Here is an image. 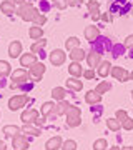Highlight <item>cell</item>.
<instances>
[{
    "instance_id": "obj_1",
    "label": "cell",
    "mask_w": 133,
    "mask_h": 150,
    "mask_svg": "<svg viewBox=\"0 0 133 150\" xmlns=\"http://www.w3.org/2000/svg\"><path fill=\"white\" fill-rule=\"evenodd\" d=\"M17 13L23 18V20L27 22H33L35 20V17L38 15V10L35 8V7L32 5V4H22L20 7H18V10H17Z\"/></svg>"
},
{
    "instance_id": "obj_2",
    "label": "cell",
    "mask_w": 133,
    "mask_h": 150,
    "mask_svg": "<svg viewBox=\"0 0 133 150\" xmlns=\"http://www.w3.org/2000/svg\"><path fill=\"white\" fill-rule=\"evenodd\" d=\"M80 122H82L80 120V108L70 105L68 112H67V123H68V127H78Z\"/></svg>"
},
{
    "instance_id": "obj_3",
    "label": "cell",
    "mask_w": 133,
    "mask_h": 150,
    "mask_svg": "<svg viewBox=\"0 0 133 150\" xmlns=\"http://www.w3.org/2000/svg\"><path fill=\"white\" fill-rule=\"evenodd\" d=\"M30 77L32 75L28 74L25 69H18V70H15L13 74H12V80H13V83L12 85H22V83H27V82L30 80Z\"/></svg>"
},
{
    "instance_id": "obj_4",
    "label": "cell",
    "mask_w": 133,
    "mask_h": 150,
    "mask_svg": "<svg viewBox=\"0 0 133 150\" xmlns=\"http://www.w3.org/2000/svg\"><path fill=\"white\" fill-rule=\"evenodd\" d=\"M130 8H132L130 0H113L112 2V12H115V13L123 15V13H127Z\"/></svg>"
},
{
    "instance_id": "obj_5",
    "label": "cell",
    "mask_w": 133,
    "mask_h": 150,
    "mask_svg": "<svg viewBox=\"0 0 133 150\" xmlns=\"http://www.w3.org/2000/svg\"><path fill=\"white\" fill-rule=\"evenodd\" d=\"M108 48H110V38L106 37H98L95 42H91V50H95L98 54H103Z\"/></svg>"
},
{
    "instance_id": "obj_6",
    "label": "cell",
    "mask_w": 133,
    "mask_h": 150,
    "mask_svg": "<svg viewBox=\"0 0 133 150\" xmlns=\"http://www.w3.org/2000/svg\"><path fill=\"white\" fill-rule=\"evenodd\" d=\"M27 100H28L27 95H13L8 100V108L10 110H18V108H22L27 103Z\"/></svg>"
},
{
    "instance_id": "obj_7",
    "label": "cell",
    "mask_w": 133,
    "mask_h": 150,
    "mask_svg": "<svg viewBox=\"0 0 133 150\" xmlns=\"http://www.w3.org/2000/svg\"><path fill=\"white\" fill-rule=\"evenodd\" d=\"M50 62H52V65H55V67H60V65L63 64L65 60H67V54H65L63 50H60V48H57V50H53L52 54H50Z\"/></svg>"
},
{
    "instance_id": "obj_8",
    "label": "cell",
    "mask_w": 133,
    "mask_h": 150,
    "mask_svg": "<svg viewBox=\"0 0 133 150\" xmlns=\"http://www.w3.org/2000/svg\"><path fill=\"white\" fill-rule=\"evenodd\" d=\"M12 144H13V149L15 150H25L28 149V140L23 134H18L15 137H12Z\"/></svg>"
},
{
    "instance_id": "obj_9",
    "label": "cell",
    "mask_w": 133,
    "mask_h": 150,
    "mask_svg": "<svg viewBox=\"0 0 133 150\" xmlns=\"http://www.w3.org/2000/svg\"><path fill=\"white\" fill-rule=\"evenodd\" d=\"M110 74L120 82H128V75H130L123 67H112V72H110Z\"/></svg>"
},
{
    "instance_id": "obj_10",
    "label": "cell",
    "mask_w": 133,
    "mask_h": 150,
    "mask_svg": "<svg viewBox=\"0 0 133 150\" xmlns=\"http://www.w3.org/2000/svg\"><path fill=\"white\" fill-rule=\"evenodd\" d=\"M98 37H100V30H98V27H95V25H90V27L85 28V38H87L90 43L95 42Z\"/></svg>"
},
{
    "instance_id": "obj_11",
    "label": "cell",
    "mask_w": 133,
    "mask_h": 150,
    "mask_svg": "<svg viewBox=\"0 0 133 150\" xmlns=\"http://www.w3.org/2000/svg\"><path fill=\"white\" fill-rule=\"evenodd\" d=\"M22 122L23 123H35V120L38 118V112L35 110V108H32V110H27V112L22 113Z\"/></svg>"
},
{
    "instance_id": "obj_12",
    "label": "cell",
    "mask_w": 133,
    "mask_h": 150,
    "mask_svg": "<svg viewBox=\"0 0 133 150\" xmlns=\"http://www.w3.org/2000/svg\"><path fill=\"white\" fill-rule=\"evenodd\" d=\"M87 62H88V65H90L91 69H93V67H98L100 62H101V54L91 50L90 54H87Z\"/></svg>"
},
{
    "instance_id": "obj_13",
    "label": "cell",
    "mask_w": 133,
    "mask_h": 150,
    "mask_svg": "<svg viewBox=\"0 0 133 150\" xmlns=\"http://www.w3.org/2000/svg\"><path fill=\"white\" fill-rule=\"evenodd\" d=\"M20 54H22V43L18 40H13L8 45V55L12 59H17V57H20Z\"/></svg>"
},
{
    "instance_id": "obj_14",
    "label": "cell",
    "mask_w": 133,
    "mask_h": 150,
    "mask_svg": "<svg viewBox=\"0 0 133 150\" xmlns=\"http://www.w3.org/2000/svg\"><path fill=\"white\" fill-rule=\"evenodd\" d=\"M43 74H45V65H43L42 62H35V64L30 67V75L35 77V79H40Z\"/></svg>"
},
{
    "instance_id": "obj_15",
    "label": "cell",
    "mask_w": 133,
    "mask_h": 150,
    "mask_svg": "<svg viewBox=\"0 0 133 150\" xmlns=\"http://www.w3.org/2000/svg\"><path fill=\"white\" fill-rule=\"evenodd\" d=\"M35 62H37V55L33 54V52L32 54H23L20 57V65L22 67H32Z\"/></svg>"
},
{
    "instance_id": "obj_16",
    "label": "cell",
    "mask_w": 133,
    "mask_h": 150,
    "mask_svg": "<svg viewBox=\"0 0 133 150\" xmlns=\"http://www.w3.org/2000/svg\"><path fill=\"white\" fill-rule=\"evenodd\" d=\"M0 10H2V13H5V15H12L15 12V4L12 0H4L0 4Z\"/></svg>"
},
{
    "instance_id": "obj_17",
    "label": "cell",
    "mask_w": 133,
    "mask_h": 150,
    "mask_svg": "<svg viewBox=\"0 0 133 150\" xmlns=\"http://www.w3.org/2000/svg\"><path fill=\"white\" fill-rule=\"evenodd\" d=\"M62 144H63L62 137H58V135H57V137L50 139L47 144H45V149H47V150H57V149H60V147H62Z\"/></svg>"
},
{
    "instance_id": "obj_18",
    "label": "cell",
    "mask_w": 133,
    "mask_h": 150,
    "mask_svg": "<svg viewBox=\"0 0 133 150\" xmlns=\"http://www.w3.org/2000/svg\"><path fill=\"white\" fill-rule=\"evenodd\" d=\"M85 100L90 103V105H96V103L101 102V95H100V93H96L95 90H90V92H87Z\"/></svg>"
},
{
    "instance_id": "obj_19",
    "label": "cell",
    "mask_w": 133,
    "mask_h": 150,
    "mask_svg": "<svg viewBox=\"0 0 133 150\" xmlns=\"http://www.w3.org/2000/svg\"><path fill=\"white\" fill-rule=\"evenodd\" d=\"M98 7H100V4H98L96 0H90V2H88V10H90L91 18H93V20H98V18H100V12H98Z\"/></svg>"
},
{
    "instance_id": "obj_20",
    "label": "cell",
    "mask_w": 133,
    "mask_h": 150,
    "mask_svg": "<svg viewBox=\"0 0 133 150\" xmlns=\"http://www.w3.org/2000/svg\"><path fill=\"white\" fill-rule=\"evenodd\" d=\"M68 72L72 77H77L78 79L80 75H83V69H82V65H80V62H73V64L68 65Z\"/></svg>"
},
{
    "instance_id": "obj_21",
    "label": "cell",
    "mask_w": 133,
    "mask_h": 150,
    "mask_svg": "<svg viewBox=\"0 0 133 150\" xmlns=\"http://www.w3.org/2000/svg\"><path fill=\"white\" fill-rule=\"evenodd\" d=\"M70 52H72V54H70V59L73 60V62H82L83 59H87V54L80 47L73 48V50H70Z\"/></svg>"
},
{
    "instance_id": "obj_22",
    "label": "cell",
    "mask_w": 133,
    "mask_h": 150,
    "mask_svg": "<svg viewBox=\"0 0 133 150\" xmlns=\"http://www.w3.org/2000/svg\"><path fill=\"white\" fill-rule=\"evenodd\" d=\"M110 72H112V64H110L108 60H105V62H100V65H98V75L105 79V77L110 74Z\"/></svg>"
},
{
    "instance_id": "obj_23",
    "label": "cell",
    "mask_w": 133,
    "mask_h": 150,
    "mask_svg": "<svg viewBox=\"0 0 133 150\" xmlns=\"http://www.w3.org/2000/svg\"><path fill=\"white\" fill-rule=\"evenodd\" d=\"M67 87L72 88V90H75V92H80L82 88H83V83H82L77 77H70L68 80H67Z\"/></svg>"
},
{
    "instance_id": "obj_24",
    "label": "cell",
    "mask_w": 133,
    "mask_h": 150,
    "mask_svg": "<svg viewBox=\"0 0 133 150\" xmlns=\"http://www.w3.org/2000/svg\"><path fill=\"white\" fill-rule=\"evenodd\" d=\"M68 108H70V103L68 102H65V100H60L58 105H55V115H67V112H68Z\"/></svg>"
},
{
    "instance_id": "obj_25",
    "label": "cell",
    "mask_w": 133,
    "mask_h": 150,
    "mask_svg": "<svg viewBox=\"0 0 133 150\" xmlns=\"http://www.w3.org/2000/svg\"><path fill=\"white\" fill-rule=\"evenodd\" d=\"M28 35H30V38H33V40H40V38L43 37V28L38 27V25H35V27H30V30H28Z\"/></svg>"
},
{
    "instance_id": "obj_26",
    "label": "cell",
    "mask_w": 133,
    "mask_h": 150,
    "mask_svg": "<svg viewBox=\"0 0 133 150\" xmlns=\"http://www.w3.org/2000/svg\"><path fill=\"white\" fill-rule=\"evenodd\" d=\"M22 134H28V135H33V137H37V135H40V129L33 127L32 123H25V125L22 127Z\"/></svg>"
},
{
    "instance_id": "obj_27",
    "label": "cell",
    "mask_w": 133,
    "mask_h": 150,
    "mask_svg": "<svg viewBox=\"0 0 133 150\" xmlns=\"http://www.w3.org/2000/svg\"><path fill=\"white\" fill-rule=\"evenodd\" d=\"M4 134H5L7 137H15V135L22 134V129H18L17 125H5V127H4Z\"/></svg>"
},
{
    "instance_id": "obj_28",
    "label": "cell",
    "mask_w": 133,
    "mask_h": 150,
    "mask_svg": "<svg viewBox=\"0 0 133 150\" xmlns=\"http://www.w3.org/2000/svg\"><path fill=\"white\" fill-rule=\"evenodd\" d=\"M65 93H67V90H65L63 87H55V88L52 90V97L55 98V100H58V102L65 98Z\"/></svg>"
},
{
    "instance_id": "obj_29",
    "label": "cell",
    "mask_w": 133,
    "mask_h": 150,
    "mask_svg": "<svg viewBox=\"0 0 133 150\" xmlns=\"http://www.w3.org/2000/svg\"><path fill=\"white\" fill-rule=\"evenodd\" d=\"M106 127L112 130V132H118L120 127H122V123L118 122L117 118H106Z\"/></svg>"
},
{
    "instance_id": "obj_30",
    "label": "cell",
    "mask_w": 133,
    "mask_h": 150,
    "mask_svg": "<svg viewBox=\"0 0 133 150\" xmlns=\"http://www.w3.org/2000/svg\"><path fill=\"white\" fill-rule=\"evenodd\" d=\"M10 64L5 60H0V77H7V75H10Z\"/></svg>"
},
{
    "instance_id": "obj_31",
    "label": "cell",
    "mask_w": 133,
    "mask_h": 150,
    "mask_svg": "<svg viewBox=\"0 0 133 150\" xmlns=\"http://www.w3.org/2000/svg\"><path fill=\"white\" fill-rule=\"evenodd\" d=\"M65 47H67V50H73V48L80 47V40L77 37H70L67 42H65Z\"/></svg>"
},
{
    "instance_id": "obj_32",
    "label": "cell",
    "mask_w": 133,
    "mask_h": 150,
    "mask_svg": "<svg viewBox=\"0 0 133 150\" xmlns=\"http://www.w3.org/2000/svg\"><path fill=\"white\" fill-rule=\"evenodd\" d=\"M53 108H55L53 102H45V103L42 105V117H48V115L52 113Z\"/></svg>"
},
{
    "instance_id": "obj_33",
    "label": "cell",
    "mask_w": 133,
    "mask_h": 150,
    "mask_svg": "<svg viewBox=\"0 0 133 150\" xmlns=\"http://www.w3.org/2000/svg\"><path fill=\"white\" fill-rule=\"evenodd\" d=\"M45 45H47V40L40 38L38 42H35V43L32 45V52H33V54H38V52H42V48L45 47Z\"/></svg>"
},
{
    "instance_id": "obj_34",
    "label": "cell",
    "mask_w": 133,
    "mask_h": 150,
    "mask_svg": "<svg viewBox=\"0 0 133 150\" xmlns=\"http://www.w3.org/2000/svg\"><path fill=\"white\" fill-rule=\"evenodd\" d=\"M110 87H112V85H110L108 82H100V83L96 85L95 92H96V93H100V95H101V93H105V92H108V90H110Z\"/></svg>"
},
{
    "instance_id": "obj_35",
    "label": "cell",
    "mask_w": 133,
    "mask_h": 150,
    "mask_svg": "<svg viewBox=\"0 0 133 150\" xmlns=\"http://www.w3.org/2000/svg\"><path fill=\"white\" fill-rule=\"evenodd\" d=\"M60 149L62 150H77V142L75 140H65Z\"/></svg>"
},
{
    "instance_id": "obj_36",
    "label": "cell",
    "mask_w": 133,
    "mask_h": 150,
    "mask_svg": "<svg viewBox=\"0 0 133 150\" xmlns=\"http://www.w3.org/2000/svg\"><path fill=\"white\" fill-rule=\"evenodd\" d=\"M93 150H106V140L105 139H98L93 144Z\"/></svg>"
},
{
    "instance_id": "obj_37",
    "label": "cell",
    "mask_w": 133,
    "mask_h": 150,
    "mask_svg": "<svg viewBox=\"0 0 133 150\" xmlns=\"http://www.w3.org/2000/svg\"><path fill=\"white\" fill-rule=\"evenodd\" d=\"M122 127H123L125 130H133V118L127 117V118L122 122Z\"/></svg>"
},
{
    "instance_id": "obj_38",
    "label": "cell",
    "mask_w": 133,
    "mask_h": 150,
    "mask_svg": "<svg viewBox=\"0 0 133 150\" xmlns=\"http://www.w3.org/2000/svg\"><path fill=\"white\" fill-rule=\"evenodd\" d=\"M112 52L115 57H120L122 54H125V45H115V47L112 48Z\"/></svg>"
},
{
    "instance_id": "obj_39",
    "label": "cell",
    "mask_w": 133,
    "mask_h": 150,
    "mask_svg": "<svg viewBox=\"0 0 133 150\" xmlns=\"http://www.w3.org/2000/svg\"><path fill=\"white\" fill-rule=\"evenodd\" d=\"M53 4H55L57 8L63 10V8H67V5H68V0H53Z\"/></svg>"
},
{
    "instance_id": "obj_40",
    "label": "cell",
    "mask_w": 133,
    "mask_h": 150,
    "mask_svg": "<svg viewBox=\"0 0 133 150\" xmlns=\"http://www.w3.org/2000/svg\"><path fill=\"white\" fill-rule=\"evenodd\" d=\"M127 117H128L127 110H123V108H122V110H117V117H115V118H117V120H118L120 123H122V122H123V120H125Z\"/></svg>"
},
{
    "instance_id": "obj_41",
    "label": "cell",
    "mask_w": 133,
    "mask_h": 150,
    "mask_svg": "<svg viewBox=\"0 0 133 150\" xmlns=\"http://www.w3.org/2000/svg\"><path fill=\"white\" fill-rule=\"evenodd\" d=\"M33 22H35V25H38V27H42L43 23L47 22V17H45V15H40V13H38V15L35 17V20H33Z\"/></svg>"
},
{
    "instance_id": "obj_42",
    "label": "cell",
    "mask_w": 133,
    "mask_h": 150,
    "mask_svg": "<svg viewBox=\"0 0 133 150\" xmlns=\"http://www.w3.org/2000/svg\"><path fill=\"white\" fill-rule=\"evenodd\" d=\"M123 45H125V47H128V48H133V35H128Z\"/></svg>"
},
{
    "instance_id": "obj_43",
    "label": "cell",
    "mask_w": 133,
    "mask_h": 150,
    "mask_svg": "<svg viewBox=\"0 0 133 150\" xmlns=\"http://www.w3.org/2000/svg\"><path fill=\"white\" fill-rule=\"evenodd\" d=\"M83 75H85V79L91 80V79L95 77V72H93V69H90V70H87V72H83Z\"/></svg>"
},
{
    "instance_id": "obj_44",
    "label": "cell",
    "mask_w": 133,
    "mask_h": 150,
    "mask_svg": "<svg viewBox=\"0 0 133 150\" xmlns=\"http://www.w3.org/2000/svg\"><path fill=\"white\" fill-rule=\"evenodd\" d=\"M82 2H83V0H68V5L70 7H78V5H82Z\"/></svg>"
},
{
    "instance_id": "obj_45",
    "label": "cell",
    "mask_w": 133,
    "mask_h": 150,
    "mask_svg": "<svg viewBox=\"0 0 133 150\" xmlns=\"http://www.w3.org/2000/svg\"><path fill=\"white\" fill-rule=\"evenodd\" d=\"M100 18H101L103 22H110V20H112V17L108 15V13H103V15H100Z\"/></svg>"
},
{
    "instance_id": "obj_46",
    "label": "cell",
    "mask_w": 133,
    "mask_h": 150,
    "mask_svg": "<svg viewBox=\"0 0 133 150\" xmlns=\"http://www.w3.org/2000/svg\"><path fill=\"white\" fill-rule=\"evenodd\" d=\"M45 120H47V117H42V118L38 117L37 120H35V123H37V125H43V123H45Z\"/></svg>"
},
{
    "instance_id": "obj_47",
    "label": "cell",
    "mask_w": 133,
    "mask_h": 150,
    "mask_svg": "<svg viewBox=\"0 0 133 150\" xmlns=\"http://www.w3.org/2000/svg\"><path fill=\"white\" fill-rule=\"evenodd\" d=\"M12 2H13V4H20L22 5V4H25L27 0H12Z\"/></svg>"
},
{
    "instance_id": "obj_48",
    "label": "cell",
    "mask_w": 133,
    "mask_h": 150,
    "mask_svg": "<svg viewBox=\"0 0 133 150\" xmlns=\"http://www.w3.org/2000/svg\"><path fill=\"white\" fill-rule=\"evenodd\" d=\"M0 150H5V144H4L2 140H0Z\"/></svg>"
},
{
    "instance_id": "obj_49",
    "label": "cell",
    "mask_w": 133,
    "mask_h": 150,
    "mask_svg": "<svg viewBox=\"0 0 133 150\" xmlns=\"http://www.w3.org/2000/svg\"><path fill=\"white\" fill-rule=\"evenodd\" d=\"M120 150H133L132 147H123V149H120Z\"/></svg>"
},
{
    "instance_id": "obj_50",
    "label": "cell",
    "mask_w": 133,
    "mask_h": 150,
    "mask_svg": "<svg viewBox=\"0 0 133 150\" xmlns=\"http://www.w3.org/2000/svg\"><path fill=\"white\" fill-rule=\"evenodd\" d=\"M128 80H133V72H132L130 75H128Z\"/></svg>"
},
{
    "instance_id": "obj_51",
    "label": "cell",
    "mask_w": 133,
    "mask_h": 150,
    "mask_svg": "<svg viewBox=\"0 0 133 150\" xmlns=\"http://www.w3.org/2000/svg\"><path fill=\"white\" fill-rule=\"evenodd\" d=\"M108 150H120V147H112V149H108Z\"/></svg>"
},
{
    "instance_id": "obj_52",
    "label": "cell",
    "mask_w": 133,
    "mask_h": 150,
    "mask_svg": "<svg viewBox=\"0 0 133 150\" xmlns=\"http://www.w3.org/2000/svg\"><path fill=\"white\" fill-rule=\"evenodd\" d=\"M132 98H133V92H132Z\"/></svg>"
},
{
    "instance_id": "obj_53",
    "label": "cell",
    "mask_w": 133,
    "mask_h": 150,
    "mask_svg": "<svg viewBox=\"0 0 133 150\" xmlns=\"http://www.w3.org/2000/svg\"><path fill=\"white\" fill-rule=\"evenodd\" d=\"M132 13H133V10H132Z\"/></svg>"
}]
</instances>
